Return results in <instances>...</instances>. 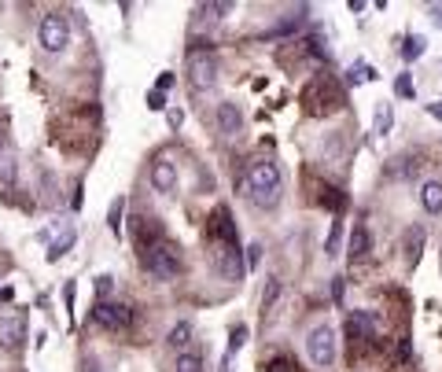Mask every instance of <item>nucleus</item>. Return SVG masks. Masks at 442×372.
<instances>
[{"label":"nucleus","instance_id":"f257e3e1","mask_svg":"<svg viewBox=\"0 0 442 372\" xmlns=\"http://www.w3.org/2000/svg\"><path fill=\"white\" fill-rule=\"evenodd\" d=\"M243 196L262 210H273L280 203V166L273 158L251 163V169H247V177H243Z\"/></svg>","mask_w":442,"mask_h":372},{"label":"nucleus","instance_id":"f03ea898","mask_svg":"<svg viewBox=\"0 0 442 372\" xmlns=\"http://www.w3.org/2000/svg\"><path fill=\"white\" fill-rule=\"evenodd\" d=\"M303 107L310 118H328L332 111L343 107V89L332 74H314L303 85Z\"/></svg>","mask_w":442,"mask_h":372},{"label":"nucleus","instance_id":"7ed1b4c3","mask_svg":"<svg viewBox=\"0 0 442 372\" xmlns=\"http://www.w3.org/2000/svg\"><path fill=\"white\" fill-rule=\"evenodd\" d=\"M185 67H188V85H192L196 92L214 89V81H218V74H221L218 56H214V52H207V48H188Z\"/></svg>","mask_w":442,"mask_h":372},{"label":"nucleus","instance_id":"20e7f679","mask_svg":"<svg viewBox=\"0 0 442 372\" xmlns=\"http://www.w3.org/2000/svg\"><path fill=\"white\" fill-rule=\"evenodd\" d=\"M140 265H144L155 280H174V276H181V269H185V265H181V251L174 243H159L152 251H140Z\"/></svg>","mask_w":442,"mask_h":372},{"label":"nucleus","instance_id":"39448f33","mask_svg":"<svg viewBox=\"0 0 442 372\" xmlns=\"http://www.w3.org/2000/svg\"><path fill=\"white\" fill-rule=\"evenodd\" d=\"M306 354L314 365L328 369L332 361H336V332H332V324H314L306 335Z\"/></svg>","mask_w":442,"mask_h":372},{"label":"nucleus","instance_id":"423d86ee","mask_svg":"<svg viewBox=\"0 0 442 372\" xmlns=\"http://www.w3.org/2000/svg\"><path fill=\"white\" fill-rule=\"evenodd\" d=\"M37 41H41V48H45V52L59 56V52L70 45V23H67V15H45V19H41Z\"/></svg>","mask_w":442,"mask_h":372},{"label":"nucleus","instance_id":"0eeeda50","mask_svg":"<svg viewBox=\"0 0 442 372\" xmlns=\"http://www.w3.org/2000/svg\"><path fill=\"white\" fill-rule=\"evenodd\" d=\"M129 236L140 251H152L163 243V221L152 218V214H133L129 218Z\"/></svg>","mask_w":442,"mask_h":372},{"label":"nucleus","instance_id":"6e6552de","mask_svg":"<svg viewBox=\"0 0 442 372\" xmlns=\"http://www.w3.org/2000/svg\"><path fill=\"white\" fill-rule=\"evenodd\" d=\"M92 321L100 328H107V332H125V328L133 324V310L122 306V302H96Z\"/></svg>","mask_w":442,"mask_h":372},{"label":"nucleus","instance_id":"1a4fd4ad","mask_svg":"<svg viewBox=\"0 0 442 372\" xmlns=\"http://www.w3.org/2000/svg\"><path fill=\"white\" fill-rule=\"evenodd\" d=\"M214 265L225 280H240L243 276V258H240V243H218L214 251Z\"/></svg>","mask_w":442,"mask_h":372},{"label":"nucleus","instance_id":"9d476101","mask_svg":"<svg viewBox=\"0 0 442 372\" xmlns=\"http://www.w3.org/2000/svg\"><path fill=\"white\" fill-rule=\"evenodd\" d=\"M148 180H152V188L159 196H174L177 188V166L170 163V158H155L152 169H148Z\"/></svg>","mask_w":442,"mask_h":372},{"label":"nucleus","instance_id":"9b49d317","mask_svg":"<svg viewBox=\"0 0 442 372\" xmlns=\"http://www.w3.org/2000/svg\"><path fill=\"white\" fill-rule=\"evenodd\" d=\"M210 236L214 243H240V236H236V221H232V210L229 207H214L210 214Z\"/></svg>","mask_w":442,"mask_h":372},{"label":"nucleus","instance_id":"f8f14e48","mask_svg":"<svg viewBox=\"0 0 442 372\" xmlns=\"http://www.w3.org/2000/svg\"><path fill=\"white\" fill-rule=\"evenodd\" d=\"M372 332H376V313H369V310H354V313L347 317V335H350L354 347H358V343H369Z\"/></svg>","mask_w":442,"mask_h":372},{"label":"nucleus","instance_id":"ddd939ff","mask_svg":"<svg viewBox=\"0 0 442 372\" xmlns=\"http://www.w3.org/2000/svg\"><path fill=\"white\" fill-rule=\"evenodd\" d=\"M402 251H405V265L413 269V265L420 262V251H424V229H420V225H409L405 236H402Z\"/></svg>","mask_w":442,"mask_h":372},{"label":"nucleus","instance_id":"4468645a","mask_svg":"<svg viewBox=\"0 0 442 372\" xmlns=\"http://www.w3.org/2000/svg\"><path fill=\"white\" fill-rule=\"evenodd\" d=\"M218 130L225 136H236L243 130V111L236 107V103H221V107H218Z\"/></svg>","mask_w":442,"mask_h":372},{"label":"nucleus","instance_id":"2eb2a0df","mask_svg":"<svg viewBox=\"0 0 442 372\" xmlns=\"http://www.w3.org/2000/svg\"><path fill=\"white\" fill-rule=\"evenodd\" d=\"M347 136L343 133H328L325 141H321V158H325V163H339V158H347Z\"/></svg>","mask_w":442,"mask_h":372},{"label":"nucleus","instance_id":"dca6fc26","mask_svg":"<svg viewBox=\"0 0 442 372\" xmlns=\"http://www.w3.org/2000/svg\"><path fill=\"white\" fill-rule=\"evenodd\" d=\"M420 207L428 214H442V180H424L420 185Z\"/></svg>","mask_w":442,"mask_h":372},{"label":"nucleus","instance_id":"f3484780","mask_svg":"<svg viewBox=\"0 0 442 372\" xmlns=\"http://www.w3.org/2000/svg\"><path fill=\"white\" fill-rule=\"evenodd\" d=\"M19 339H23V321L19 317H0V347L15 350Z\"/></svg>","mask_w":442,"mask_h":372},{"label":"nucleus","instance_id":"a211bd4d","mask_svg":"<svg viewBox=\"0 0 442 372\" xmlns=\"http://www.w3.org/2000/svg\"><path fill=\"white\" fill-rule=\"evenodd\" d=\"M369 247H372V232H369V225H358L354 229V236H350V262H361L365 254H369Z\"/></svg>","mask_w":442,"mask_h":372},{"label":"nucleus","instance_id":"6ab92c4d","mask_svg":"<svg viewBox=\"0 0 442 372\" xmlns=\"http://www.w3.org/2000/svg\"><path fill=\"white\" fill-rule=\"evenodd\" d=\"M317 203H321V207H328L332 214H343V210H347V196H343V188L325 185V188H321V196H317Z\"/></svg>","mask_w":442,"mask_h":372},{"label":"nucleus","instance_id":"aec40b11","mask_svg":"<svg viewBox=\"0 0 442 372\" xmlns=\"http://www.w3.org/2000/svg\"><path fill=\"white\" fill-rule=\"evenodd\" d=\"M391 177H398V180H413L416 177V169H420V163H416V155H398V158H391Z\"/></svg>","mask_w":442,"mask_h":372},{"label":"nucleus","instance_id":"412c9836","mask_svg":"<svg viewBox=\"0 0 442 372\" xmlns=\"http://www.w3.org/2000/svg\"><path fill=\"white\" fill-rule=\"evenodd\" d=\"M203 365H207L203 350H181V358H177V372H203Z\"/></svg>","mask_w":442,"mask_h":372},{"label":"nucleus","instance_id":"4be33fe9","mask_svg":"<svg viewBox=\"0 0 442 372\" xmlns=\"http://www.w3.org/2000/svg\"><path fill=\"white\" fill-rule=\"evenodd\" d=\"M188 339H192V321H177L174 328H170L166 343L174 347V350H185V347H188Z\"/></svg>","mask_w":442,"mask_h":372},{"label":"nucleus","instance_id":"5701e85b","mask_svg":"<svg viewBox=\"0 0 442 372\" xmlns=\"http://www.w3.org/2000/svg\"><path fill=\"white\" fill-rule=\"evenodd\" d=\"M361 81H376L372 63H354V67L347 70V85H361Z\"/></svg>","mask_w":442,"mask_h":372},{"label":"nucleus","instance_id":"b1692460","mask_svg":"<svg viewBox=\"0 0 442 372\" xmlns=\"http://www.w3.org/2000/svg\"><path fill=\"white\" fill-rule=\"evenodd\" d=\"M339 240H343V221L336 218V221H332L328 240H325V254H328V258H336V254H339Z\"/></svg>","mask_w":442,"mask_h":372},{"label":"nucleus","instance_id":"393cba45","mask_svg":"<svg viewBox=\"0 0 442 372\" xmlns=\"http://www.w3.org/2000/svg\"><path fill=\"white\" fill-rule=\"evenodd\" d=\"M74 240H78V236H74V232H63V240H56V243H52V251H48V262H59L63 254H67V251L74 247Z\"/></svg>","mask_w":442,"mask_h":372},{"label":"nucleus","instance_id":"a878e982","mask_svg":"<svg viewBox=\"0 0 442 372\" xmlns=\"http://www.w3.org/2000/svg\"><path fill=\"white\" fill-rule=\"evenodd\" d=\"M284 291V284H280V276H269L265 280V291H262V310H269V306L277 302V295Z\"/></svg>","mask_w":442,"mask_h":372},{"label":"nucleus","instance_id":"bb28decb","mask_svg":"<svg viewBox=\"0 0 442 372\" xmlns=\"http://www.w3.org/2000/svg\"><path fill=\"white\" fill-rule=\"evenodd\" d=\"M391 133V103H380L376 107V136H387Z\"/></svg>","mask_w":442,"mask_h":372},{"label":"nucleus","instance_id":"cd10ccee","mask_svg":"<svg viewBox=\"0 0 442 372\" xmlns=\"http://www.w3.org/2000/svg\"><path fill=\"white\" fill-rule=\"evenodd\" d=\"M420 52H424V37H405V45H402V59H416Z\"/></svg>","mask_w":442,"mask_h":372},{"label":"nucleus","instance_id":"c85d7f7f","mask_svg":"<svg viewBox=\"0 0 442 372\" xmlns=\"http://www.w3.org/2000/svg\"><path fill=\"white\" fill-rule=\"evenodd\" d=\"M394 92L402 100H413V81H409V74H398V78H394Z\"/></svg>","mask_w":442,"mask_h":372},{"label":"nucleus","instance_id":"c756f323","mask_svg":"<svg viewBox=\"0 0 442 372\" xmlns=\"http://www.w3.org/2000/svg\"><path fill=\"white\" fill-rule=\"evenodd\" d=\"M258 262H262V243H251L247 254H243V265L247 269H258Z\"/></svg>","mask_w":442,"mask_h":372},{"label":"nucleus","instance_id":"7c9ffc66","mask_svg":"<svg viewBox=\"0 0 442 372\" xmlns=\"http://www.w3.org/2000/svg\"><path fill=\"white\" fill-rule=\"evenodd\" d=\"M114 291V280H111V276H96V295H100V302H107V295H111Z\"/></svg>","mask_w":442,"mask_h":372},{"label":"nucleus","instance_id":"2f4dec72","mask_svg":"<svg viewBox=\"0 0 442 372\" xmlns=\"http://www.w3.org/2000/svg\"><path fill=\"white\" fill-rule=\"evenodd\" d=\"M122 210H125V203H122V199H114V207H111V221H107V225H111V232H122Z\"/></svg>","mask_w":442,"mask_h":372},{"label":"nucleus","instance_id":"473e14b6","mask_svg":"<svg viewBox=\"0 0 442 372\" xmlns=\"http://www.w3.org/2000/svg\"><path fill=\"white\" fill-rule=\"evenodd\" d=\"M148 107H152V111H166V92L152 89V92H148Z\"/></svg>","mask_w":442,"mask_h":372},{"label":"nucleus","instance_id":"72a5a7b5","mask_svg":"<svg viewBox=\"0 0 442 372\" xmlns=\"http://www.w3.org/2000/svg\"><path fill=\"white\" fill-rule=\"evenodd\" d=\"M166 122H170V130L177 133L181 125H185V111H181V107H170V111H166Z\"/></svg>","mask_w":442,"mask_h":372},{"label":"nucleus","instance_id":"f704fd0d","mask_svg":"<svg viewBox=\"0 0 442 372\" xmlns=\"http://www.w3.org/2000/svg\"><path fill=\"white\" fill-rule=\"evenodd\" d=\"M265 372H295V365H291L288 358H273V361L265 365Z\"/></svg>","mask_w":442,"mask_h":372},{"label":"nucleus","instance_id":"c9c22d12","mask_svg":"<svg viewBox=\"0 0 442 372\" xmlns=\"http://www.w3.org/2000/svg\"><path fill=\"white\" fill-rule=\"evenodd\" d=\"M343 295H347V280H343V276H332V299L343 302Z\"/></svg>","mask_w":442,"mask_h":372},{"label":"nucleus","instance_id":"e433bc0d","mask_svg":"<svg viewBox=\"0 0 442 372\" xmlns=\"http://www.w3.org/2000/svg\"><path fill=\"white\" fill-rule=\"evenodd\" d=\"M232 8H236L232 0H225V4H221V0H218V4H210V12H214V19H225V15L232 12Z\"/></svg>","mask_w":442,"mask_h":372},{"label":"nucleus","instance_id":"4c0bfd02","mask_svg":"<svg viewBox=\"0 0 442 372\" xmlns=\"http://www.w3.org/2000/svg\"><path fill=\"white\" fill-rule=\"evenodd\" d=\"M155 89H159V92H170V89H174V74H159Z\"/></svg>","mask_w":442,"mask_h":372},{"label":"nucleus","instance_id":"58836bf2","mask_svg":"<svg viewBox=\"0 0 442 372\" xmlns=\"http://www.w3.org/2000/svg\"><path fill=\"white\" fill-rule=\"evenodd\" d=\"M240 343H243V328H232V343H229V354H236V350H240Z\"/></svg>","mask_w":442,"mask_h":372},{"label":"nucleus","instance_id":"ea45409f","mask_svg":"<svg viewBox=\"0 0 442 372\" xmlns=\"http://www.w3.org/2000/svg\"><path fill=\"white\" fill-rule=\"evenodd\" d=\"M63 302H67L70 313H74V284H67V288H63Z\"/></svg>","mask_w":442,"mask_h":372},{"label":"nucleus","instance_id":"a19ab883","mask_svg":"<svg viewBox=\"0 0 442 372\" xmlns=\"http://www.w3.org/2000/svg\"><path fill=\"white\" fill-rule=\"evenodd\" d=\"M428 111H431V118H439V122H442V100H435V103H428Z\"/></svg>","mask_w":442,"mask_h":372},{"label":"nucleus","instance_id":"79ce46f5","mask_svg":"<svg viewBox=\"0 0 442 372\" xmlns=\"http://www.w3.org/2000/svg\"><path fill=\"white\" fill-rule=\"evenodd\" d=\"M428 12H431V19H435V23L442 26V8H439V4H431V8H428Z\"/></svg>","mask_w":442,"mask_h":372},{"label":"nucleus","instance_id":"37998d69","mask_svg":"<svg viewBox=\"0 0 442 372\" xmlns=\"http://www.w3.org/2000/svg\"><path fill=\"white\" fill-rule=\"evenodd\" d=\"M0 155H4V130H0Z\"/></svg>","mask_w":442,"mask_h":372}]
</instances>
